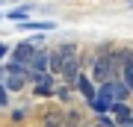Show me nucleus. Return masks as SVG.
<instances>
[{"label": "nucleus", "mask_w": 133, "mask_h": 127, "mask_svg": "<svg viewBox=\"0 0 133 127\" xmlns=\"http://www.w3.org/2000/svg\"><path fill=\"white\" fill-rule=\"evenodd\" d=\"M109 89H112V98H115V104H124V101L130 98V89L127 86H124L118 77H115V80H109Z\"/></svg>", "instance_id": "8"}, {"label": "nucleus", "mask_w": 133, "mask_h": 127, "mask_svg": "<svg viewBox=\"0 0 133 127\" xmlns=\"http://www.w3.org/2000/svg\"><path fill=\"white\" fill-rule=\"evenodd\" d=\"M74 86H77V92H80L83 98L89 101V104H92V101H95V86H92V80H89V77H86V74H77Z\"/></svg>", "instance_id": "7"}, {"label": "nucleus", "mask_w": 133, "mask_h": 127, "mask_svg": "<svg viewBox=\"0 0 133 127\" xmlns=\"http://www.w3.org/2000/svg\"><path fill=\"white\" fill-rule=\"evenodd\" d=\"M92 80H98L101 86L109 83V80H115V71H112V62H109V56H98L95 59V71H92Z\"/></svg>", "instance_id": "3"}, {"label": "nucleus", "mask_w": 133, "mask_h": 127, "mask_svg": "<svg viewBox=\"0 0 133 127\" xmlns=\"http://www.w3.org/2000/svg\"><path fill=\"white\" fill-rule=\"evenodd\" d=\"M65 127H77V115H74V112L65 118Z\"/></svg>", "instance_id": "15"}, {"label": "nucleus", "mask_w": 133, "mask_h": 127, "mask_svg": "<svg viewBox=\"0 0 133 127\" xmlns=\"http://www.w3.org/2000/svg\"><path fill=\"white\" fill-rule=\"evenodd\" d=\"M30 74H50L48 71V50H36V56L30 59Z\"/></svg>", "instance_id": "6"}, {"label": "nucleus", "mask_w": 133, "mask_h": 127, "mask_svg": "<svg viewBox=\"0 0 133 127\" xmlns=\"http://www.w3.org/2000/svg\"><path fill=\"white\" fill-rule=\"evenodd\" d=\"M6 89H9V92H21V89H24V77L9 74V77H6Z\"/></svg>", "instance_id": "11"}, {"label": "nucleus", "mask_w": 133, "mask_h": 127, "mask_svg": "<svg viewBox=\"0 0 133 127\" xmlns=\"http://www.w3.org/2000/svg\"><path fill=\"white\" fill-rule=\"evenodd\" d=\"M77 74H80V59H77V56H68V59H65V65H62V71H59L62 83L71 86V83L77 80Z\"/></svg>", "instance_id": "5"}, {"label": "nucleus", "mask_w": 133, "mask_h": 127, "mask_svg": "<svg viewBox=\"0 0 133 127\" xmlns=\"http://www.w3.org/2000/svg\"><path fill=\"white\" fill-rule=\"evenodd\" d=\"M27 15H30V6H21V9L6 12V18H9V21H27Z\"/></svg>", "instance_id": "12"}, {"label": "nucleus", "mask_w": 133, "mask_h": 127, "mask_svg": "<svg viewBox=\"0 0 133 127\" xmlns=\"http://www.w3.org/2000/svg\"><path fill=\"white\" fill-rule=\"evenodd\" d=\"M44 124H48V127H62V115H56V112H50L48 118H44Z\"/></svg>", "instance_id": "14"}, {"label": "nucleus", "mask_w": 133, "mask_h": 127, "mask_svg": "<svg viewBox=\"0 0 133 127\" xmlns=\"http://www.w3.org/2000/svg\"><path fill=\"white\" fill-rule=\"evenodd\" d=\"M24 27H30V30H53L56 24H53V21H27Z\"/></svg>", "instance_id": "13"}, {"label": "nucleus", "mask_w": 133, "mask_h": 127, "mask_svg": "<svg viewBox=\"0 0 133 127\" xmlns=\"http://www.w3.org/2000/svg\"><path fill=\"white\" fill-rule=\"evenodd\" d=\"M68 56H77V44H71V42H65V44H59L56 50H48V71L53 77L62 71V65H65V59Z\"/></svg>", "instance_id": "1"}, {"label": "nucleus", "mask_w": 133, "mask_h": 127, "mask_svg": "<svg viewBox=\"0 0 133 127\" xmlns=\"http://www.w3.org/2000/svg\"><path fill=\"white\" fill-rule=\"evenodd\" d=\"M112 104H115V98H112V89H109V83H104V86H101V89L95 92L92 109H95V112H101V115H107L109 109H112Z\"/></svg>", "instance_id": "2"}, {"label": "nucleus", "mask_w": 133, "mask_h": 127, "mask_svg": "<svg viewBox=\"0 0 133 127\" xmlns=\"http://www.w3.org/2000/svg\"><path fill=\"white\" fill-rule=\"evenodd\" d=\"M6 53H9V50H6V44H0V59H3Z\"/></svg>", "instance_id": "16"}, {"label": "nucleus", "mask_w": 133, "mask_h": 127, "mask_svg": "<svg viewBox=\"0 0 133 127\" xmlns=\"http://www.w3.org/2000/svg\"><path fill=\"white\" fill-rule=\"evenodd\" d=\"M118 80L124 83V86H127V89L133 92V56L127 59V62H124V68H121V74H118Z\"/></svg>", "instance_id": "9"}, {"label": "nucleus", "mask_w": 133, "mask_h": 127, "mask_svg": "<svg viewBox=\"0 0 133 127\" xmlns=\"http://www.w3.org/2000/svg\"><path fill=\"white\" fill-rule=\"evenodd\" d=\"M98 127H101V124H98Z\"/></svg>", "instance_id": "18"}, {"label": "nucleus", "mask_w": 133, "mask_h": 127, "mask_svg": "<svg viewBox=\"0 0 133 127\" xmlns=\"http://www.w3.org/2000/svg\"><path fill=\"white\" fill-rule=\"evenodd\" d=\"M127 6H133V0H127Z\"/></svg>", "instance_id": "17"}, {"label": "nucleus", "mask_w": 133, "mask_h": 127, "mask_svg": "<svg viewBox=\"0 0 133 127\" xmlns=\"http://www.w3.org/2000/svg\"><path fill=\"white\" fill-rule=\"evenodd\" d=\"M33 56H36V44L33 42H21V44H15V50H12V62L27 65V68H30V59Z\"/></svg>", "instance_id": "4"}, {"label": "nucleus", "mask_w": 133, "mask_h": 127, "mask_svg": "<svg viewBox=\"0 0 133 127\" xmlns=\"http://www.w3.org/2000/svg\"><path fill=\"white\" fill-rule=\"evenodd\" d=\"M112 112H115V118H118L121 124H127L130 118H133V115H130V109H127V104H112Z\"/></svg>", "instance_id": "10"}]
</instances>
